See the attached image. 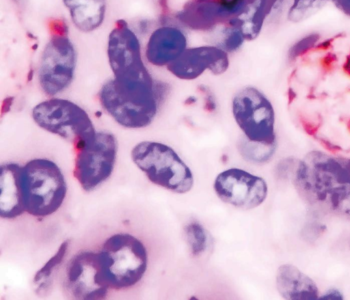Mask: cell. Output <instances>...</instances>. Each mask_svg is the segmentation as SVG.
<instances>
[{"label":"cell","mask_w":350,"mask_h":300,"mask_svg":"<svg viewBox=\"0 0 350 300\" xmlns=\"http://www.w3.org/2000/svg\"><path fill=\"white\" fill-rule=\"evenodd\" d=\"M294 181L310 202L350 219V178L340 159L312 152L298 164Z\"/></svg>","instance_id":"cell-1"},{"label":"cell","mask_w":350,"mask_h":300,"mask_svg":"<svg viewBox=\"0 0 350 300\" xmlns=\"http://www.w3.org/2000/svg\"><path fill=\"white\" fill-rule=\"evenodd\" d=\"M167 92L163 83L151 81L121 83L113 78L100 87L98 96L105 111L129 128L149 126Z\"/></svg>","instance_id":"cell-2"},{"label":"cell","mask_w":350,"mask_h":300,"mask_svg":"<svg viewBox=\"0 0 350 300\" xmlns=\"http://www.w3.org/2000/svg\"><path fill=\"white\" fill-rule=\"evenodd\" d=\"M21 184L25 212L38 217L55 213L67 191L61 169L46 159H34L22 166Z\"/></svg>","instance_id":"cell-3"},{"label":"cell","mask_w":350,"mask_h":300,"mask_svg":"<svg viewBox=\"0 0 350 300\" xmlns=\"http://www.w3.org/2000/svg\"><path fill=\"white\" fill-rule=\"evenodd\" d=\"M99 254L105 281L109 289L131 287L146 271V249L139 239L129 234L112 235L103 243Z\"/></svg>","instance_id":"cell-4"},{"label":"cell","mask_w":350,"mask_h":300,"mask_svg":"<svg viewBox=\"0 0 350 300\" xmlns=\"http://www.w3.org/2000/svg\"><path fill=\"white\" fill-rule=\"evenodd\" d=\"M135 164L153 184L176 193L190 191L193 176L190 168L170 146L158 141H144L131 151Z\"/></svg>","instance_id":"cell-5"},{"label":"cell","mask_w":350,"mask_h":300,"mask_svg":"<svg viewBox=\"0 0 350 300\" xmlns=\"http://www.w3.org/2000/svg\"><path fill=\"white\" fill-rule=\"evenodd\" d=\"M233 119L247 140L266 146L275 145V115L272 103L258 88L247 85L231 101Z\"/></svg>","instance_id":"cell-6"},{"label":"cell","mask_w":350,"mask_h":300,"mask_svg":"<svg viewBox=\"0 0 350 300\" xmlns=\"http://www.w3.org/2000/svg\"><path fill=\"white\" fill-rule=\"evenodd\" d=\"M31 115L40 128L72 142L75 148L92 139L96 133L88 113L67 99L42 101L33 108Z\"/></svg>","instance_id":"cell-7"},{"label":"cell","mask_w":350,"mask_h":300,"mask_svg":"<svg viewBox=\"0 0 350 300\" xmlns=\"http://www.w3.org/2000/svg\"><path fill=\"white\" fill-rule=\"evenodd\" d=\"M75 149L74 176L85 191H91L113 170L118 151L116 139L111 133L96 131L92 139Z\"/></svg>","instance_id":"cell-8"},{"label":"cell","mask_w":350,"mask_h":300,"mask_svg":"<svg viewBox=\"0 0 350 300\" xmlns=\"http://www.w3.org/2000/svg\"><path fill=\"white\" fill-rule=\"evenodd\" d=\"M76 64V51L67 34L54 33L42 51L38 68L42 92L53 96L66 90L72 81Z\"/></svg>","instance_id":"cell-9"},{"label":"cell","mask_w":350,"mask_h":300,"mask_svg":"<svg viewBox=\"0 0 350 300\" xmlns=\"http://www.w3.org/2000/svg\"><path fill=\"white\" fill-rule=\"evenodd\" d=\"M107 55L115 80L135 82L153 79L143 62L137 36L124 21H118L109 33Z\"/></svg>","instance_id":"cell-10"},{"label":"cell","mask_w":350,"mask_h":300,"mask_svg":"<svg viewBox=\"0 0 350 300\" xmlns=\"http://www.w3.org/2000/svg\"><path fill=\"white\" fill-rule=\"evenodd\" d=\"M213 187L221 200L243 210L257 207L267 195V185L262 178L237 167L219 173Z\"/></svg>","instance_id":"cell-11"},{"label":"cell","mask_w":350,"mask_h":300,"mask_svg":"<svg viewBox=\"0 0 350 300\" xmlns=\"http://www.w3.org/2000/svg\"><path fill=\"white\" fill-rule=\"evenodd\" d=\"M66 286L79 299H104L109 288L103 276L100 254L84 251L74 256L66 270Z\"/></svg>","instance_id":"cell-12"},{"label":"cell","mask_w":350,"mask_h":300,"mask_svg":"<svg viewBox=\"0 0 350 300\" xmlns=\"http://www.w3.org/2000/svg\"><path fill=\"white\" fill-rule=\"evenodd\" d=\"M230 65L228 53L214 44L188 47L166 68L175 77L192 81L208 70L214 75L227 71Z\"/></svg>","instance_id":"cell-13"},{"label":"cell","mask_w":350,"mask_h":300,"mask_svg":"<svg viewBox=\"0 0 350 300\" xmlns=\"http://www.w3.org/2000/svg\"><path fill=\"white\" fill-rule=\"evenodd\" d=\"M248 0H193L177 16L193 29L211 30L240 15Z\"/></svg>","instance_id":"cell-14"},{"label":"cell","mask_w":350,"mask_h":300,"mask_svg":"<svg viewBox=\"0 0 350 300\" xmlns=\"http://www.w3.org/2000/svg\"><path fill=\"white\" fill-rule=\"evenodd\" d=\"M188 48V37L179 21L165 22L150 33L145 49L152 66L167 68Z\"/></svg>","instance_id":"cell-15"},{"label":"cell","mask_w":350,"mask_h":300,"mask_svg":"<svg viewBox=\"0 0 350 300\" xmlns=\"http://www.w3.org/2000/svg\"><path fill=\"white\" fill-rule=\"evenodd\" d=\"M22 166L14 163L1 165L0 174V216L14 219L25 211L21 184Z\"/></svg>","instance_id":"cell-16"},{"label":"cell","mask_w":350,"mask_h":300,"mask_svg":"<svg viewBox=\"0 0 350 300\" xmlns=\"http://www.w3.org/2000/svg\"><path fill=\"white\" fill-rule=\"evenodd\" d=\"M276 286L280 294L286 299H319L318 288L314 282L292 264H285L278 268Z\"/></svg>","instance_id":"cell-17"},{"label":"cell","mask_w":350,"mask_h":300,"mask_svg":"<svg viewBox=\"0 0 350 300\" xmlns=\"http://www.w3.org/2000/svg\"><path fill=\"white\" fill-rule=\"evenodd\" d=\"M70 18L79 30L90 32L100 26L105 18L106 0H63Z\"/></svg>","instance_id":"cell-18"},{"label":"cell","mask_w":350,"mask_h":300,"mask_svg":"<svg viewBox=\"0 0 350 300\" xmlns=\"http://www.w3.org/2000/svg\"><path fill=\"white\" fill-rule=\"evenodd\" d=\"M210 31L216 33L218 40L214 44L224 50L228 53L237 51L246 41L245 36L237 24V18H232L220 23Z\"/></svg>","instance_id":"cell-19"},{"label":"cell","mask_w":350,"mask_h":300,"mask_svg":"<svg viewBox=\"0 0 350 300\" xmlns=\"http://www.w3.org/2000/svg\"><path fill=\"white\" fill-rule=\"evenodd\" d=\"M68 246L69 241H64L56 254L36 273L33 283L37 286L36 290L38 292L45 290L49 286L54 271L62 264L67 254Z\"/></svg>","instance_id":"cell-20"},{"label":"cell","mask_w":350,"mask_h":300,"mask_svg":"<svg viewBox=\"0 0 350 300\" xmlns=\"http://www.w3.org/2000/svg\"><path fill=\"white\" fill-rule=\"evenodd\" d=\"M184 234L193 256H199L205 251L208 238L205 229L200 223L194 221L185 225Z\"/></svg>","instance_id":"cell-21"},{"label":"cell","mask_w":350,"mask_h":300,"mask_svg":"<svg viewBox=\"0 0 350 300\" xmlns=\"http://www.w3.org/2000/svg\"><path fill=\"white\" fill-rule=\"evenodd\" d=\"M275 148V145L266 146L252 142L246 138L241 141L239 145V150L242 156L254 163L266 162L273 155Z\"/></svg>","instance_id":"cell-22"},{"label":"cell","mask_w":350,"mask_h":300,"mask_svg":"<svg viewBox=\"0 0 350 300\" xmlns=\"http://www.w3.org/2000/svg\"><path fill=\"white\" fill-rule=\"evenodd\" d=\"M327 0H291L287 14L292 22H299L319 10Z\"/></svg>","instance_id":"cell-23"},{"label":"cell","mask_w":350,"mask_h":300,"mask_svg":"<svg viewBox=\"0 0 350 300\" xmlns=\"http://www.w3.org/2000/svg\"><path fill=\"white\" fill-rule=\"evenodd\" d=\"M318 40V35L311 34L295 44L289 51V58L294 59L310 49Z\"/></svg>","instance_id":"cell-24"},{"label":"cell","mask_w":350,"mask_h":300,"mask_svg":"<svg viewBox=\"0 0 350 300\" xmlns=\"http://www.w3.org/2000/svg\"><path fill=\"white\" fill-rule=\"evenodd\" d=\"M198 88L200 89V90L202 92L206 94V96L204 98V100H205L204 109L209 112H213V111H215V109H216L215 99L213 95L211 94L210 90L204 85H200V87Z\"/></svg>","instance_id":"cell-25"},{"label":"cell","mask_w":350,"mask_h":300,"mask_svg":"<svg viewBox=\"0 0 350 300\" xmlns=\"http://www.w3.org/2000/svg\"><path fill=\"white\" fill-rule=\"evenodd\" d=\"M343 14L350 17V0H329Z\"/></svg>","instance_id":"cell-26"},{"label":"cell","mask_w":350,"mask_h":300,"mask_svg":"<svg viewBox=\"0 0 350 300\" xmlns=\"http://www.w3.org/2000/svg\"><path fill=\"white\" fill-rule=\"evenodd\" d=\"M320 299H342V295L340 293V292L335 288L329 289L323 295H322L320 298Z\"/></svg>","instance_id":"cell-27"},{"label":"cell","mask_w":350,"mask_h":300,"mask_svg":"<svg viewBox=\"0 0 350 300\" xmlns=\"http://www.w3.org/2000/svg\"><path fill=\"white\" fill-rule=\"evenodd\" d=\"M350 178V159H340Z\"/></svg>","instance_id":"cell-28"},{"label":"cell","mask_w":350,"mask_h":300,"mask_svg":"<svg viewBox=\"0 0 350 300\" xmlns=\"http://www.w3.org/2000/svg\"><path fill=\"white\" fill-rule=\"evenodd\" d=\"M286 0H272V7L274 9L282 7Z\"/></svg>","instance_id":"cell-29"}]
</instances>
